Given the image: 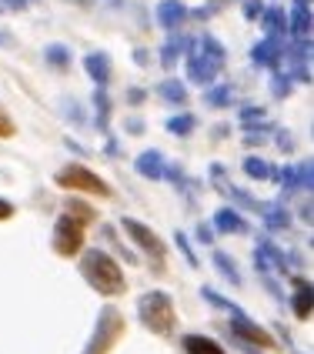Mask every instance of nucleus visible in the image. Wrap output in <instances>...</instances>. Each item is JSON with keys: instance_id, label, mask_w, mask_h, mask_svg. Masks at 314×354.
<instances>
[{"instance_id": "1", "label": "nucleus", "mask_w": 314, "mask_h": 354, "mask_svg": "<svg viewBox=\"0 0 314 354\" xmlns=\"http://www.w3.org/2000/svg\"><path fill=\"white\" fill-rule=\"evenodd\" d=\"M187 47H191V54H187V77L194 80V84H204V87H207V84L221 74V67H224V60H228V50H224L221 40H214L211 34L187 40Z\"/></svg>"}, {"instance_id": "2", "label": "nucleus", "mask_w": 314, "mask_h": 354, "mask_svg": "<svg viewBox=\"0 0 314 354\" xmlns=\"http://www.w3.org/2000/svg\"><path fill=\"white\" fill-rule=\"evenodd\" d=\"M80 274L87 277V284L94 291H100V295H107V297L124 295V288H127V281L120 274V268L114 264V257L98 251V248L80 257Z\"/></svg>"}, {"instance_id": "3", "label": "nucleus", "mask_w": 314, "mask_h": 354, "mask_svg": "<svg viewBox=\"0 0 314 354\" xmlns=\"http://www.w3.org/2000/svg\"><path fill=\"white\" fill-rule=\"evenodd\" d=\"M138 315L154 335H171L174 331V301L164 291H147L140 297Z\"/></svg>"}, {"instance_id": "4", "label": "nucleus", "mask_w": 314, "mask_h": 354, "mask_svg": "<svg viewBox=\"0 0 314 354\" xmlns=\"http://www.w3.org/2000/svg\"><path fill=\"white\" fill-rule=\"evenodd\" d=\"M124 337V315L118 308H104L98 315V324H94V335L87 341L84 354H111L114 344Z\"/></svg>"}, {"instance_id": "5", "label": "nucleus", "mask_w": 314, "mask_h": 354, "mask_svg": "<svg viewBox=\"0 0 314 354\" xmlns=\"http://www.w3.org/2000/svg\"><path fill=\"white\" fill-rule=\"evenodd\" d=\"M54 180L60 187H74V191H87V194H98V197H111V187L91 167H84V164H67Z\"/></svg>"}, {"instance_id": "6", "label": "nucleus", "mask_w": 314, "mask_h": 354, "mask_svg": "<svg viewBox=\"0 0 314 354\" xmlns=\"http://www.w3.org/2000/svg\"><path fill=\"white\" fill-rule=\"evenodd\" d=\"M80 244H84V224L77 217L60 214L54 224V251L60 257H74L80 251Z\"/></svg>"}, {"instance_id": "7", "label": "nucleus", "mask_w": 314, "mask_h": 354, "mask_svg": "<svg viewBox=\"0 0 314 354\" xmlns=\"http://www.w3.org/2000/svg\"><path fill=\"white\" fill-rule=\"evenodd\" d=\"M231 335H237L241 341H248V344H257V348H275V344H277L275 337L268 335L261 324H255L251 317L241 311V308H234V311H231Z\"/></svg>"}, {"instance_id": "8", "label": "nucleus", "mask_w": 314, "mask_h": 354, "mask_svg": "<svg viewBox=\"0 0 314 354\" xmlns=\"http://www.w3.org/2000/svg\"><path fill=\"white\" fill-rule=\"evenodd\" d=\"M120 227L134 237V241H138V248H144V251L154 257V261H160V257H164V251H167V248H164V241H160L151 227H144V224H140V221H134V217H124V221H120Z\"/></svg>"}, {"instance_id": "9", "label": "nucleus", "mask_w": 314, "mask_h": 354, "mask_svg": "<svg viewBox=\"0 0 314 354\" xmlns=\"http://www.w3.org/2000/svg\"><path fill=\"white\" fill-rule=\"evenodd\" d=\"M211 180H214V187L221 191V194H224V197H234L241 207H261V204H257L251 194H244L241 187H234V184H228V180H224V167H221V164H211ZM261 211H264V207H261Z\"/></svg>"}, {"instance_id": "10", "label": "nucleus", "mask_w": 314, "mask_h": 354, "mask_svg": "<svg viewBox=\"0 0 314 354\" xmlns=\"http://www.w3.org/2000/svg\"><path fill=\"white\" fill-rule=\"evenodd\" d=\"M184 20H187V7H184L181 0H160V3H157V24H160L164 30H177Z\"/></svg>"}, {"instance_id": "11", "label": "nucleus", "mask_w": 314, "mask_h": 354, "mask_svg": "<svg viewBox=\"0 0 314 354\" xmlns=\"http://www.w3.org/2000/svg\"><path fill=\"white\" fill-rule=\"evenodd\" d=\"M84 67H87V74H91V80H94L98 87H104V84L111 80V57H107L104 50L87 54V57H84Z\"/></svg>"}, {"instance_id": "12", "label": "nucleus", "mask_w": 314, "mask_h": 354, "mask_svg": "<svg viewBox=\"0 0 314 354\" xmlns=\"http://www.w3.org/2000/svg\"><path fill=\"white\" fill-rule=\"evenodd\" d=\"M291 77L311 84V44H295V54H291Z\"/></svg>"}, {"instance_id": "13", "label": "nucleus", "mask_w": 314, "mask_h": 354, "mask_svg": "<svg viewBox=\"0 0 314 354\" xmlns=\"http://www.w3.org/2000/svg\"><path fill=\"white\" fill-rule=\"evenodd\" d=\"M291 34H295V44H311V7L295 3V14H291Z\"/></svg>"}, {"instance_id": "14", "label": "nucleus", "mask_w": 314, "mask_h": 354, "mask_svg": "<svg viewBox=\"0 0 314 354\" xmlns=\"http://www.w3.org/2000/svg\"><path fill=\"white\" fill-rule=\"evenodd\" d=\"M251 60L261 64V67H275L277 60H281V40L264 37L261 44H255V47H251Z\"/></svg>"}, {"instance_id": "15", "label": "nucleus", "mask_w": 314, "mask_h": 354, "mask_svg": "<svg viewBox=\"0 0 314 354\" xmlns=\"http://www.w3.org/2000/svg\"><path fill=\"white\" fill-rule=\"evenodd\" d=\"M261 24H264V30H268V37L281 40L288 34V17H284V10L281 7H268V10H261Z\"/></svg>"}, {"instance_id": "16", "label": "nucleus", "mask_w": 314, "mask_h": 354, "mask_svg": "<svg viewBox=\"0 0 314 354\" xmlns=\"http://www.w3.org/2000/svg\"><path fill=\"white\" fill-rule=\"evenodd\" d=\"M134 167H138V174H144V177H151V180H160L164 177V158L157 154V151H144L138 160H134Z\"/></svg>"}, {"instance_id": "17", "label": "nucleus", "mask_w": 314, "mask_h": 354, "mask_svg": "<svg viewBox=\"0 0 314 354\" xmlns=\"http://www.w3.org/2000/svg\"><path fill=\"white\" fill-rule=\"evenodd\" d=\"M214 227L224 231V234H244V231H248V221L241 214H234L231 207H221L214 214Z\"/></svg>"}, {"instance_id": "18", "label": "nucleus", "mask_w": 314, "mask_h": 354, "mask_svg": "<svg viewBox=\"0 0 314 354\" xmlns=\"http://www.w3.org/2000/svg\"><path fill=\"white\" fill-rule=\"evenodd\" d=\"M187 40H191V37H181V34H174V30H171V37H167L164 50H160V64H164V67H174L177 57L187 50Z\"/></svg>"}, {"instance_id": "19", "label": "nucleus", "mask_w": 314, "mask_h": 354, "mask_svg": "<svg viewBox=\"0 0 314 354\" xmlns=\"http://www.w3.org/2000/svg\"><path fill=\"white\" fill-rule=\"evenodd\" d=\"M311 284L308 281H297V288H295V301H291V308H295V315L301 317V321H308L311 317Z\"/></svg>"}, {"instance_id": "20", "label": "nucleus", "mask_w": 314, "mask_h": 354, "mask_svg": "<svg viewBox=\"0 0 314 354\" xmlns=\"http://www.w3.org/2000/svg\"><path fill=\"white\" fill-rule=\"evenodd\" d=\"M184 351L187 354H224L221 351V344H214L211 337H201V335L184 337Z\"/></svg>"}, {"instance_id": "21", "label": "nucleus", "mask_w": 314, "mask_h": 354, "mask_svg": "<svg viewBox=\"0 0 314 354\" xmlns=\"http://www.w3.org/2000/svg\"><path fill=\"white\" fill-rule=\"evenodd\" d=\"M157 94L167 100V104H184V100H187V91H184L181 80H164V84L157 87Z\"/></svg>"}, {"instance_id": "22", "label": "nucleus", "mask_w": 314, "mask_h": 354, "mask_svg": "<svg viewBox=\"0 0 314 354\" xmlns=\"http://www.w3.org/2000/svg\"><path fill=\"white\" fill-rule=\"evenodd\" d=\"M244 174L255 177V180H268V177H275V167L261 158H244Z\"/></svg>"}, {"instance_id": "23", "label": "nucleus", "mask_w": 314, "mask_h": 354, "mask_svg": "<svg viewBox=\"0 0 314 354\" xmlns=\"http://www.w3.org/2000/svg\"><path fill=\"white\" fill-rule=\"evenodd\" d=\"M264 224L271 231H288L291 227V214L284 207H264Z\"/></svg>"}, {"instance_id": "24", "label": "nucleus", "mask_w": 314, "mask_h": 354, "mask_svg": "<svg viewBox=\"0 0 314 354\" xmlns=\"http://www.w3.org/2000/svg\"><path fill=\"white\" fill-rule=\"evenodd\" d=\"M194 124H197V120L191 118V114H177V118L167 120V131H171V134H177V138H187V134L194 131Z\"/></svg>"}, {"instance_id": "25", "label": "nucleus", "mask_w": 314, "mask_h": 354, "mask_svg": "<svg viewBox=\"0 0 314 354\" xmlns=\"http://www.w3.org/2000/svg\"><path fill=\"white\" fill-rule=\"evenodd\" d=\"M94 104H98V127L100 131H107V118H111V100H107V91L98 87L94 91Z\"/></svg>"}, {"instance_id": "26", "label": "nucleus", "mask_w": 314, "mask_h": 354, "mask_svg": "<svg viewBox=\"0 0 314 354\" xmlns=\"http://www.w3.org/2000/svg\"><path fill=\"white\" fill-rule=\"evenodd\" d=\"M44 57H47L50 67H67V64H71V50H67L64 44H50V47L44 50Z\"/></svg>"}, {"instance_id": "27", "label": "nucleus", "mask_w": 314, "mask_h": 354, "mask_svg": "<svg viewBox=\"0 0 314 354\" xmlns=\"http://www.w3.org/2000/svg\"><path fill=\"white\" fill-rule=\"evenodd\" d=\"M214 268H217V271H221L224 277H228L231 284H241V274H237L234 261H231V257H224L221 251H214Z\"/></svg>"}, {"instance_id": "28", "label": "nucleus", "mask_w": 314, "mask_h": 354, "mask_svg": "<svg viewBox=\"0 0 314 354\" xmlns=\"http://www.w3.org/2000/svg\"><path fill=\"white\" fill-rule=\"evenodd\" d=\"M275 177H277V184H284L288 194L301 187V184H297V167H281V171H275Z\"/></svg>"}, {"instance_id": "29", "label": "nucleus", "mask_w": 314, "mask_h": 354, "mask_svg": "<svg viewBox=\"0 0 314 354\" xmlns=\"http://www.w3.org/2000/svg\"><path fill=\"white\" fill-rule=\"evenodd\" d=\"M204 100H207L211 107H228V104H231V87H211Z\"/></svg>"}, {"instance_id": "30", "label": "nucleus", "mask_w": 314, "mask_h": 354, "mask_svg": "<svg viewBox=\"0 0 314 354\" xmlns=\"http://www.w3.org/2000/svg\"><path fill=\"white\" fill-rule=\"evenodd\" d=\"M67 214L77 217L80 224H87V221H94V207H84L80 201H71V204H67Z\"/></svg>"}, {"instance_id": "31", "label": "nucleus", "mask_w": 314, "mask_h": 354, "mask_svg": "<svg viewBox=\"0 0 314 354\" xmlns=\"http://www.w3.org/2000/svg\"><path fill=\"white\" fill-rule=\"evenodd\" d=\"M271 91H275V97H288V91H291V77H281V74H275V80H271Z\"/></svg>"}, {"instance_id": "32", "label": "nucleus", "mask_w": 314, "mask_h": 354, "mask_svg": "<svg viewBox=\"0 0 314 354\" xmlns=\"http://www.w3.org/2000/svg\"><path fill=\"white\" fill-rule=\"evenodd\" d=\"M261 118H264V107H244L241 111V120L251 127V124H261Z\"/></svg>"}, {"instance_id": "33", "label": "nucleus", "mask_w": 314, "mask_h": 354, "mask_svg": "<svg viewBox=\"0 0 314 354\" xmlns=\"http://www.w3.org/2000/svg\"><path fill=\"white\" fill-rule=\"evenodd\" d=\"M297 184L311 191V160H304V164H297Z\"/></svg>"}, {"instance_id": "34", "label": "nucleus", "mask_w": 314, "mask_h": 354, "mask_svg": "<svg viewBox=\"0 0 314 354\" xmlns=\"http://www.w3.org/2000/svg\"><path fill=\"white\" fill-rule=\"evenodd\" d=\"M261 10H264V3H261V0H244V17L248 20H257L261 17Z\"/></svg>"}, {"instance_id": "35", "label": "nucleus", "mask_w": 314, "mask_h": 354, "mask_svg": "<svg viewBox=\"0 0 314 354\" xmlns=\"http://www.w3.org/2000/svg\"><path fill=\"white\" fill-rule=\"evenodd\" d=\"M14 134V120L7 118V111H0V138H10Z\"/></svg>"}, {"instance_id": "36", "label": "nucleus", "mask_w": 314, "mask_h": 354, "mask_svg": "<svg viewBox=\"0 0 314 354\" xmlns=\"http://www.w3.org/2000/svg\"><path fill=\"white\" fill-rule=\"evenodd\" d=\"M277 144H281V151H295V138H291V131H277Z\"/></svg>"}, {"instance_id": "37", "label": "nucleus", "mask_w": 314, "mask_h": 354, "mask_svg": "<svg viewBox=\"0 0 314 354\" xmlns=\"http://www.w3.org/2000/svg\"><path fill=\"white\" fill-rule=\"evenodd\" d=\"M174 241H177V244H181V251H184V254H187V264H191V268H197V257L191 254V248H187V237H184V234H177Z\"/></svg>"}, {"instance_id": "38", "label": "nucleus", "mask_w": 314, "mask_h": 354, "mask_svg": "<svg viewBox=\"0 0 314 354\" xmlns=\"http://www.w3.org/2000/svg\"><path fill=\"white\" fill-rule=\"evenodd\" d=\"M30 0H0V10H24Z\"/></svg>"}, {"instance_id": "39", "label": "nucleus", "mask_w": 314, "mask_h": 354, "mask_svg": "<svg viewBox=\"0 0 314 354\" xmlns=\"http://www.w3.org/2000/svg\"><path fill=\"white\" fill-rule=\"evenodd\" d=\"M10 214H14V204L0 197V221H7V217H10Z\"/></svg>"}, {"instance_id": "40", "label": "nucleus", "mask_w": 314, "mask_h": 354, "mask_svg": "<svg viewBox=\"0 0 314 354\" xmlns=\"http://www.w3.org/2000/svg\"><path fill=\"white\" fill-rule=\"evenodd\" d=\"M197 237H201V244H211V231H207V227H204V224H201V227H197Z\"/></svg>"}, {"instance_id": "41", "label": "nucleus", "mask_w": 314, "mask_h": 354, "mask_svg": "<svg viewBox=\"0 0 314 354\" xmlns=\"http://www.w3.org/2000/svg\"><path fill=\"white\" fill-rule=\"evenodd\" d=\"M140 97H144V91H138V87H134V91H131V97H127V100H131V104H138Z\"/></svg>"}, {"instance_id": "42", "label": "nucleus", "mask_w": 314, "mask_h": 354, "mask_svg": "<svg viewBox=\"0 0 314 354\" xmlns=\"http://www.w3.org/2000/svg\"><path fill=\"white\" fill-rule=\"evenodd\" d=\"M7 44H10V34H7V30H0V47H7Z\"/></svg>"}, {"instance_id": "43", "label": "nucleus", "mask_w": 314, "mask_h": 354, "mask_svg": "<svg viewBox=\"0 0 314 354\" xmlns=\"http://www.w3.org/2000/svg\"><path fill=\"white\" fill-rule=\"evenodd\" d=\"M104 3H107V7H120L124 0H104Z\"/></svg>"}, {"instance_id": "44", "label": "nucleus", "mask_w": 314, "mask_h": 354, "mask_svg": "<svg viewBox=\"0 0 314 354\" xmlns=\"http://www.w3.org/2000/svg\"><path fill=\"white\" fill-rule=\"evenodd\" d=\"M297 3H304V7H311V0H297Z\"/></svg>"}]
</instances>
